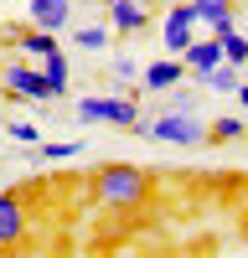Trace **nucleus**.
<instances>
[{"label": "nucleus", "instance_id": "nucleus-1", "mask_svg": "<svg viewBox=\"0 0 248 258\" xmlns=\"http://www.w3.org/2000/svg\"><path fill=\"white\" fill-rule=\"evenodd\" d=\"M93 197L109 212H140L150 202V170H140V165H103L93 176Z\"/></svg>", "mask_w": 248, "mask_h": 258}, {"label": "nucleus", "instance_id": "nucleus-8", "mask_svg": "<svg viewBox=\"0 0 248 258\" xmlns=\"http://www.w3.org/2000/svg\"><path fill=\"white\" fill-rule=\"evenodd\" d=\"M109 26L119 36H135V31L150 26V6L145 0H109Z\"/></svg>", "mask_w": 248, "mask_h": 258}, {"label": "nucleus", "instance_id": "nucleus-3", "mask_svg": "<svg viewBox=\"0 0 248 258\" xmlns=\"http://www.w3.org/2000/svg\"><path fill=\"white\" fill-rule=\"evenodd\" d=\"M140 119V98L130 93H93V98H83L78 103V124H114V129H135Z\"/></svg>", "mask_w": 248, "mask_h": 258}, {"label": "nucleus", "instance_id": "nucleus-11", "mask_svg": "<svg viewBox=\"0 0 248 258\" xmlns=\"http://www.w3.org/2000/svg\"><path fill=\"white\" fill-rule=\"evenodd\" d=\"M36 68L41 73H47V83H52V98H62V93H68V83H73V73H68V52H47V57H41L36 62Z\"/></svg>", "mask_w": 248, "mask_h": 258}, {"label": "nucleus", "instance_id": "nucleus-17", "mask_svg": "<svg viewBox=\"0 0 248 258\" xmlns=\"http://www.w3.org/2000/svg\"><path fill=\"white\" fill-rule=\"evenodd\" d=\"M6 135H11V140H21V145H31V150L41 145V129H36V124H26V119H16V124H6Z\"/></svg>", "mask_w": 248, "mask_h": 258}, {"label": "nucleus", "instance_id": "nucleus-9", "mask_svg": "<svg viewBox=\"0 0 248 258\" xmlns=\"http://www.w3.org/2000/svg\"><path fill=\"white\" fill-rule=\"evenodd\" d=\"M26 16H31V26H41V31H62L73 21V6H68V0H26Z\"/></svg>", "mask_w": 248, "mask_h": 258}, {"label": "nucleus", "instance_id": "nucleus-15", "mask_svg": "<svg viewBox=\"0 0 248 258\" xmlns=\"http://www.w3.org/2000/svg\"><path fill=\"white\" fill-rule=\"evenodd\" d=\"M192 11H197V26H207V21H217L233 11V0H192Z\"/></svg>", "mask_w": 248, "mask_h": 258}, {"label": "nucleus", "instance_id": "nucleus-14", "mask_svg": "<svg viewBox=\"0 0 248 258\" xmlns=\"http://www.w3.org/2000/svg\"><path fill=\"white\" fill-rule=\"evenodd\" d=\"M217 41H222V62L248 68V36H243V31H227V36H217Z\"/></svg>", "mask_w": 248, "mask_h": 258}, {"label": "nucleus", "instance_id": "nucleus-19", "mask_svg": "<svg viewBox=\"0 0 248 258\" xmlns=\"http://www.w3.org/2000/svg\"><path fill=\"white\" fill-rule=\"evenodd\" d=\"M109 73H114L119 83H135V78H140V68H135L130 57H114V62H109Z\"/></svg>", "mask_w": 248, "mask_h": 258}, {"label": "nucleus", "instance_id": "nucleus-5", "mask_svg": "<svg viewBox=\"0 0 248 258\" xmlns=\"http://www.w3.org/2000/svg\"><path fill=\"white\" fill-rule=\"evenodd\" d=\"M192 36H197V11H192V0H181V6H165V26H160L165 57H181Z\"/></svg>", "mask_w": 248, "mask_h": 258}, {"label": "nucleus", "instance_id": "nucleus-12", "mask_svg": "<svg viewBox=\"0 0 248 258\" xmlns=\"http://www.w3.org/2000/svg\"><path fill=\"white\" fill-rule=\"evenodd\" d=\"M197 83H202V88H212V93H238L243 68H233V62H217V68H212V73H202Z\"/></svg>", "mask_w": 248, "mask_h": 258}, {"label": "nucleus", "instance_id": "nucleus-7", "mask_svg": "<svg viewBox=\"0 0 248 258\" xmlns=\"http://www.w3.org/2000/svg\"><path fill=\"white\" fill-rule=\"evenodd\" d=\"M181 62H186V73L192 78H202V73H212L217 62H222V41L207 31V36H192L186 41V52H181Z\"/></svg>", "mask_w": 248, "mask_h": 258}, {"label": "nucleus", "instance_id": "nucleus-4", "mask_svg": "<svg viewBox=\"0 0 248 258\" xmlns=\"http://www.w3.org/2000/svg\"><path fill=\"white\" fill-rule=\"evenodd\" d=\"M0 83L16 93V98H31V103H47L52 98V83L41 68H31V62H6V73H0Z\"/></svg>", "mask_w": 248, "mask_h": 258}, {"label": "nucleus", "instance_id": "nucleus-18", "mask_svg": "<svg viewBox=\"0 0 248 258\" xmlns=\"http://www.w3.org/2000/svg\"><path fill=\"white\" fill-rule=\"evenodd\" d=\"M103 41H109V31H103V26H78V47L103 52Z\"/></svg>", "mask_w": 248, "mask_h": 258}, {"label": "nucleus", "instance_id": "nucleus-10", "mask_svg": "<svg viewBox=\"0 0 248 258\" xmlns=\"http://www.w3.org/2000/svg\"><path fill=\"white\" fill-rule=\"evenodd\" d=\"M140 78H145V88H150V93H165V88H176V83L186 78V62H181V57H160V62H150Z\"/></svg>", "mask_w": 248, "mask_h": 258}, {"label": "nucleus", "instance_id": "nucleus-20", "mask_svg": "<svg viewBox=\"0 0 248 258\" xmlns=\"http://www.w3.org/2000/svg\"><path fill=\"white\" fill-rule=\"evenodd\" d=\"M233 98H238V103H243V109H248V78L238 83V93H233Z\"/></svg>", "mask_w": 248, "mask_h": 258}, {"label": "nucleus", "instance_id": "nucleus-6", "mask_svg": "<svg viewBox=\"0 0 248 258\" xmlns=\"http://www.w3.org/2000/svg\"><path fill=\"white\" fill-rule=\"evenodd\" d=\"M26 238V207L16 191H0V248H21Z\"/></svg>", "mask_w": 248, "mask_h": 258}, {"label": "nucleus", "instance_id": "nucleus-16", "mask_svg": "<svg viewBox=\"0 0 248 258\" xmlns=\"http://www.w3.org/2000/svg\"><path fill=\"white\" fill-rule=\"evenodd\" d=\"M41 150V160H73V155H83V140H68V145H36Z\"/></svg>", "mask_w": 248, "mask_h": 258}, {"label": "nucleus", "instance_id": "nucleus-2", "mask_svg": "<svg viewBox=\"0 0 248 258\" xmlns=\"http://www.w3.org/2000/svg\"><path fill=\"white\" fill-rule=\"evenodd\" d=\"M135 135L145 140H160V145H181V150H192L207 140V124L192 114V109H165L160 119H135Z\"/></svg>", "mask_w": 248, "mask_h": 258}, {"label": "nucleus", "instance_id": "nucleus-21", "mask_svg": "<svg viewBox=\"0 0 248 258\" xmlns=\"http://www.w3.org/2000/svg\"><path fill=\"white\" fill-rule=\"evenodd\" d=\"M103 6H109V0H103ZM145 6H155V0H145Z\"/></svg>", "mask_w": 248, "mask_h": 258}, {"label": "nucleus", "instance_id": "nucleus-13", "mask_svg": "<svg viewBox=\"0 0 248 258\" xmlns=\"http://www.w3.org/2000/svg\"><path fill=\"white\" fill-rule=\"evenodd\" d=\"M248 135V124L238 119V114H227V119H212V124H207V140H212V145H233V140H243Z\"/></svg>", "mask_w": 248, "mask_h": 258}]
</instances>
